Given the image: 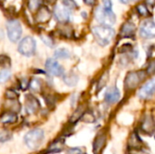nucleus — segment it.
I'll list each match as a JSON object with an SVG mask.
<instances>
[{
    "instance_id": "nucleus-24",
    "label": "nucleus",
    "mask_w": 155,
    "mask_h": 154,
    "mask_svg": "<svg viewBox=\"0 0 155 154\" xmlns=\"http://www.w3.org/2000/svg\"><path fill=\"white\" fill-rule=\"evenodd\" d=\"M136 10L138 12V14L142 16H147L150 15L149 13V9L147 7V5L145 4H140L136 6Z\"/></svg>"
},
{
    "instance_id": "nucleus-29",
    "label": "nucleus",
    "mask_w": 155,
    "mask_h": 154,
    "mask_svg": "<svg viewBox=\"0 0 155 154\" xmlns=\"http://www.w3.org/2000/svg\"><path fill=\"white\" fill-rule=\"evenodd\" d=\"M63 5L67 9H75L77 8V4L74 0H63Z\"/></svg>"
},
{
    "instance_id": "nucleus-35",
    "label": "nucleus",
    "mask_w": 155,
    "mask_h": 154,
    "mask_svg": "<svg viewBox=\"0 0 155 154\" xmlns=\"http://www.w3.org/2000/svg\"><path fill=\"white\" fill-rule=\"evenodd\" d=\"M41 38H42V40L44 41V43L46 45H48V46H53L54 45V42L49 36H42Z\"/></svg>"
},
{
    "instance_id": "nucleus-16",
    "label": "nucleus",
    "mask_w": 155,
    "mask_h": 154,
    "mask_svg": "<svg viewBox=\"0 0 155 154\" xmlns=\"http://www.w3.org/2000/svg\"><path fill=\"white\" fill-rule=\"evenodd\" d=\"M64 140L63 138L61 139H57L54 142H53L48 148L45 150V152L46 153H56V152H60L64 150Z\"/></svg>"
},
{
    "instance_id": "nucleus-23",
    "label": "nucleus",
    "mask_w": 155,
    "mask_h": 154,
    "mask_svg": "<svg viewBox=\"0 0 155 154\" xmlns=\"http://www.w3.org/2000/svg\"><path fill=\"white\" fill-rule=\"evenodd\" d=\"M42 0H28V3H27V5H28V8L31 12H35V11H37L42 5Z\"/></svg>"
},
{
    "instance_id": "nucleus-32",
    "label": "nucleus",
    "mask_w": 155,
    "mask_h": 154,
    "mask_svg": "<svg viewBox=\"0 0 155 154\" xmlns=\"http://www.w3.org/2000/svg\"><path fill=\"white\" fill-rule=\"evenodd\" d=\"M103 8L107 11H112L113 9V3L111 0H103Z\"/></svg>"
},
{
    "instance_id": "nucleus-9",
    "label": "nucleus",
    "mask_w": 155,
    "mask_h": 154,
    "mask_svg": "<svg viewBox=\"0 0 155 154\" xmlns=\"http://www.w3.org/2000/svg\"><path fill=\"white\" fill-rule=\"evenodd\" d=\"M140 35L145 39H151L155 37V23L147 20L143 22L140 26Z\"/></svg>"
},
{
    "instance_id": "nucleus-10",
    "label": "nucleus",
    "mask_w": 155,
    "mask_h": 154,
    "mask_svg": "<svg viewBox=\"0 0 155 154\" xmlns=\"http://www.w3.org/2000/svg\"><path fill=\"white\" fill-rule=\"evenodd\" d=\"M51 16H52V13L50 9L45 5H42L35 13V21L37 24H45L51 19Z\"/></svg>"
},
{
    "instance_id": "nucleus-1",
    "label": "nucleus",
    "mask_w": 155,
    "mask_h": 154,
    "mask_svg": "<svg viewBox=\"0 0 155 154\" xmlns=\"http://www.w3.org/2000/svg\"><path fill=\"white\" fill-rule=\"evenodd\" d=\"M92 31L97 43L102 46L107 45L115 35V31L112 27L104 25L94 26Z\"/></svg>"
},
{
    "instance_id": "nucleus-28",
    "label": "nucleus",
    "mask_w": 155,
    "mask_h": 154,
    "mask_svg": "<svg viewBox=\"0 0 155 154\" xmlns=\"http://www.w3.org/2000/svg\"><path fill=\"white\" fill-rule=\"evenodd\" d=\"M30 88L33 90V91H35V92H39L40 89H41V83L38 79H33L31 82H30Z\"/></svg>"
},
{
    "instance_id": "nucleus-19",
    "label": "nucleus",
    "mask_w": 155,
    "mask_h": 154,
    "mask_svg": "<svg viewBox=\"0 0 155 154\" xmlns=\"http://www.w3.org/2000/svg\"><path fill=\"white\" fill-rule=\"evenodd\" d=\"M63 77H64V82L69 86H74L78 82V76L74 73L65 74L63 75Z\"/></svg>"
},
{
    "instance_id": "nucleus-30",
    "label": "nucleus",
    "mask_w": 155,
    "mask_h": 154,
    "mask_svg": "<svg viewBox=\"0 0 155 154\" xmlns=\"http://www.w3.org/2000/svg\"><path fill=\"white\" fill-rule=\"evenodd\" d=\"M82 120L85 123H93L94 122V116L91 112H84Z\"/></svg>"
},
{
    "instance_id": "nucleus-34",
    "label": "nucleus",
    "mask_w": 155,
    "mask_h": 154,
    "mask_svg": "<svg viewBox=\"0 0 155 154\" xmlns=\"http://www.w3.org/2000/svg\"><path fill=\"white\" fill-rule=\"evenodd\" d=\"M147 74H153V73L155 72V60L152 61L149 65H148V68H147Z\"/></svg>"
},
{
    "instance_id": "nucleus-13",
    "label": "nucleus",
    "mask_w": 155,
    "mask_h": 154,
    "mask_svg": "<svg viewBox=\"0 0 155 154\" xmlns=\"http://www.w3.org/2000/svg\"><path fill=\"white\" fill-rule=\"evenodd\" d=\"M136 31V26L133 22L127 21L125 22L122 28H121V32H120V35L123 38H129L134 35Z\"/></svg>"
},
{
    "instance_id": "nucleus-38",
    "label": "nucleus",
    "mask_w": 155,
    "mask_h": 154,
    "mask_svg": "<svg viewBox=\"0 0 155 154\" xmlns=\"http://www.w3.org/2000/svg\"><path fill=\"white\" fill-rule=\"evenodd\" d=\"M85 4L89 5H94L95 4V0H84Z\"/></svg>"
},
{
    "instance_id": "nucleus-8",
    "label": "nucleus",
    "mask_w": 155,
    "mask_h": 154,
    "mask_svg": "<svg viewBox=\"0 0 155 154\" xmlns=\"http://www.w3.org/2000/svg\"><path fill=\"white\" fill-rule=\"evenodd\" d=\"M155 94V80H150L145 83L139 90L138 96L141 99H150Z\"/></svg>"
},
{
    "instance_id": "nucleus-7",
    "label": "nucleus",
    "mask_w": 155,
    "mask_h": 154,
    "mask_svg": "<svg viewBox=\"0 0 155 154\" xmlns=\"http://www.w3.org/2000/svg\"><path fill=\"white\" fill-rule=\"evenodd\" d=\"M45 69L47 73L54 76H63L64 74V70L63 66L54 59L49 58L45 62Z\"/></svg>"
},
{
    "instance_id": "nucleus-15",
    "label": "nucleus",
    "mask_w": 155,
    "mask_h": 154,
    "mask_svg": "<svg viewBox=\"0 0 155 154\" xmlns=\"http://www.w3.org/2000/svg\"><path fill=\"white\" fill-rule=\"evenodd\" d=\"M120 97H121V94H120L119 90L116 87H111L106 91L105 95H104V100L107 103L112 104V103H117L120 100Z\"/></svg>"
},
{
    "instance_id": "nucleus-20",
    "label": "nucleus",
    "mask_w": 155,
    "mask_h": 154,
    "mask_svg": "<svg viewBox=\"0 0 155 154\" xmlns=\"http://www.w3.org/2000/svg\"><path fill=\"white\" fill-rule=\"evenodd\" d=\"M141 140L138 136L137 133H133L130 137V140H129V147L132 149V150H136V149H140L141 148Z\"/></svg>"
},
{
    "instance_id": "nucleus-12",
    "label": "nucleus",
    "mask_w": 155,
    "mask_h": 154,
    "mask_svg": "<svg viewBox=\"0 0 155 154\" xmlns=\"http://www.w3.org/2000/svg\"><path fill=\"white\" fill-rule=\"evenodd\" d=\"M40 108L38 100L32 94H28L25 97V112L28 114L35 113Z\"/></svg>"
},
{
    "instance_id": "nucleus-2",
    "label": "nucleus",
    "mask_w": 155,
    "mask_h": 154,
    "mask_svg": "<svg viewBox=\"0 0 155 154\" xmlns=\"http://www.w3.org/2000/svg\"><path fill=\"white\" fill-rule=\"evenodd\" d=\"M45 133L42 129H35L28 132L24 138L25 145L31 150H37L43 143Z\"/></svg>"
},
{
    "instance_id": "nucleus-22",
    "label": "nucleus",
    "mask_w": 155,
    "mask_h": 154,
    "mask_svg": "<svg viewBox=\"0 0 155 154\" xmlns=\"http://www.w3.org/2000/svg\"><path fill=\"white\" fill-rule=\"evenodd\" d=\"M84 106H80V107H78L76 110H75V112L73 113V115L71 116V119H70V122L71 123H76L81 117H83V115H84Z\"/></svg>"
},
{
    "instance_id": "nucleus-36",
    "label": "nucleus",
    "mask_w": 155,
    "mask_h": 154,
    "mask_svg": "<svg viewBox=\"0 0 155 154\" xmlns=\"http://www.w3.org/2000/svg\"><path fill=\"white\" fill-rule=\"evenodd\" d=\"M67 154H84V152L79 148H72L67 151Z\"/></svg>"
},
{
    "instance_id": "nucleus-40",
    "label": "nucleus",
    "mask_w": 155,
    "mask_h": 154,
    "mask_svg": "<svg viewBox=\"0 0 155 154\" xmlns=\"http://www.w3.org/2000/svg\"><path fill=\"white\" fill-rule=\"evenodd\" d=\"M123 4H127V3H129V1L130 0H120Z\"/></svg>"
},
{
    "instance_id": "nucleus-41",
    "label": "nucleus",
    "mask_w": 155,
    "mask_h": 154,
    "mask_svg": "<svg viewBox=\"0 0 155 154\" xmlns=\"http://www.w3.org/2000/svg\"><path fill=\"white\" fill-rule=\"evenodd\" d=\"M154 133H155V132H154ZM154 136H155V135H154Z\"/></svg>"
},
{
    "instance_id": "nucleus-37",
    "label": "nucleus",
    "mask_w": 155,
    "mask_h": 154,
    "mask_svg": "<svg viewBox=\"0 0 155 154\" xmlns=\"http://www.w3.org/2000/svg\"><path fill=\"white\" fill-rule=\"evenodd\" d=\"M132 154H149L147 152H145V151H143L142 148H140V149H136V150H132Z\"/></svg>"
},
{
    "instance_id": "nucleus-26",
    "label": "nucleus",
    "mask_w": 155,
    "mask_h": 154,
    "mask_svg": "<svg viewBox=\"0 0 155 154\" xmlns=\"http://www.w3.org/2000/svg\"><path fill=\"white\" fill-rule=\"evenodd\" d=\"M12 139V133L8 131L0 132V143H5Z\"/></svg>"
},
{
    "instance_id": "nucleus-14",
    "label": "nucleus",
    "mask_w": 155,
    "mask_h": 154,
    "mask_svg": "<svg viewBox=\"0 0 155 154\" xmlns=\"http://www.w3.org/2000/svg\"><path fill=\"white\" fill-rule=\"evenodd\" d=\"M106 143V135L104 133H100L93 144V151H94V154H100L101 152L103 151V149L104 148Z\"/></svg>"
},
{
    "instance_id": "nucleus-6",
    "label": "nucleus",
    "mask_w": 155,
    "mask_h": 154,
    "mask_svg": "<svg viewBox=\"0 0 155 154\" xmlns=\"http://www.w3.org/2000/svg\"><path fill=\"white\" fill-rule=\"evenodd\" d=\"M36 42L32 36H26L21 40L18 45V52L25 56H32L35 53Z\"/></svg>"
},
{
    "instance_id": "nucleus-21",
    "label": "nucleus",
    "mask_w": 155,
    "mask_h": 154,
    "mask_svg": "<svg viewBox=\"0 0 155 154\" xmlns=\"http://www.w3.org/2000/svg\"><path fill=\"white\" fill-rule=\"evenodd\" d=\"M54 57L58 59H67L70 57V52L66 48H58L54 52Z\"/></svg>"
},
{
    "instance_id": "nucleus-18",
    "label": "nucleus",
    "mask_w": 155,
    "mask_h": 154,
    "mask_svg": "<svg viewBox=\"0 0 155 154\" xmlns=\"http://www.w3.org/2000/svg\"><path fill=\"white\" fill-rule=\"evenodd\" d=\"M17 121V116L15 113L12 112H5L0 116V122L4 124H9V123H15Z\"/></svg>"
},
{
    "instance_id": "nucleus-31",
    "label": "nucleus",
    "mask_w": 155,
    "mask_h": 154,
    "mask_svg": "<svg viewBox=\"0 0 155 154\" xmlns=\"http://www.w3.org/2000/svg\"><path fill=\"white\" fill-rule=\"evenodd\" d=\"M11 64V62H10V59L8 56L5 55V54H2L0 55V65L3 66V67H9Z\"/></svg>"
},
{
    "instance_id": "nucleus-4",
    "label": "nucleus",
    "mask_w": 155,
    "mask_h": 154,
    "mask_svg": "<svg viewBox=\"0 0 155 154\" xmlns=\"http://www.w3.org/2000/svg\"><path fill=\"white\" fill-rule=\"evenodd\" d=\"M95 18L102 25L111 27L116 21V16L112 11H107L103 6H98L95 10Z\"/></svg>"
},
{
    "instance_id": "nucleus-27",
    "label": "nucleus",
    "mask_w": 155,
    "mask_h": 154,
    "mask_svg": "<svg viewBox=\"0 0 155 154\" xmlns=\"http://www.w3.org/2000/svg\"><path fill=\"white\" fill-rule=\"evenodd\" d=\"M10 72L8 69H3L0 71V83H5L6 82L9 78H10Z\"/></svg>"
},
{
    "instance_id": "nucleus-39",
    "label": "nucleus",
    "mask_w": 155,
    "mask_h": 154,
    "mask_svg": "<svg viewBox=\"0 0 155 154\" xmlns=\"http://www.w3.org/2000/svg\"><path fill=\"white\" fill-rule=\"evenodd\" d=\"M147 4L150 5H154L155 0H147Z\"/></svg>"
},
{
    "instance_id": "nucleus-3",
    "label": "nucleus",
    "mask_w": 155,
    "mask_h": 154,
    "mask_svg": "<svg viewBox=\"0 0 155 154\" xmlns=\"http://www.w3.org/2000/svg\"><path fill=\"white\" fill-rule=\"evenodd\" d=\"M145 71H134L127 74L124 79V88L126 91H132L135 89L145 78L147 75Z\"/></svg>"
},
{
    "instance_id": "nucleus-17",
    "label": "nucleus",
    "mask_w": 155,
    "mask_h": 154,
    "mask_svg": "<svg viewBox=\"0 0 155 154\" xmlns=\"http://www.w3.org/2000/svg\"><path fill=\"white\" fill-rule=\"evenodd\" d=\"M141 128H142V131L146 134H152L153 133H154L155 124L153 118L150 116L145 117L141 124Z\"/></svg>"
},
{
    "instance_id": "nucleus-25",
    "label": "nucleus",
    "mask_w": 155,
    "mask_h": 154,
    "mask_svg": "<svg viewBox=\"0 0 155 154\" xmlns=\"http://www.w3.org/2000/svg\"><path fill=\"white\" fill-rule=\"evenodd\" d=\"M5 94V98L8 100H17L18 98V93L14 89H11V88L7 89Z\"/></svg>"
},
{
    "instance_id": "nucleus-33",
    "label": "nucleus",
    "mask_w": 155,
    "mask_h": 154,
    "mask_svg": "<svg viewBox=\"0 0 155 154\" xmlns=\"http://www.w3.org/2000/svg\"><path fill=\"white\" fill-rule=\"evenodd\" d=\"M29 85H30V82L26 78H23L22 80H20V88H22L23 90L27 89Z\"/></svg>"
},
{
    "instance_id": "nucleus-5",
    "label": "nucleus",
    "mask_w": 155,
    "mask_h": 154,
    "mask_svg": "<svg viewBox=\"0 0 155 154\" xmlns=\"http://www.w3.org/2000/svg\"><path fill=\"white\" fill-rule=\"evenodd\" d=\"M6 31L9 40L13 43L17 42L22 35V26L19 21L11 19L6 23Z\"/></svg>"
},
{
    "instance_id": "nucleus-11",
    "label": "nucleus",
    "mask_w": 155,
    "mask_h": 154,
    "mask_svg": "<svg viewBox=\"0 0 155 154\" xmlns=\"http://www.w3.org/2000/svg\"><path fill=\"white\" fill-rule=\"evenodd\" d=\"M54 15L55 19L60 23H66L70 19L71 13L69 9L64 7V5H56L54 10Z\"/></svg>"
}]
</instances>
